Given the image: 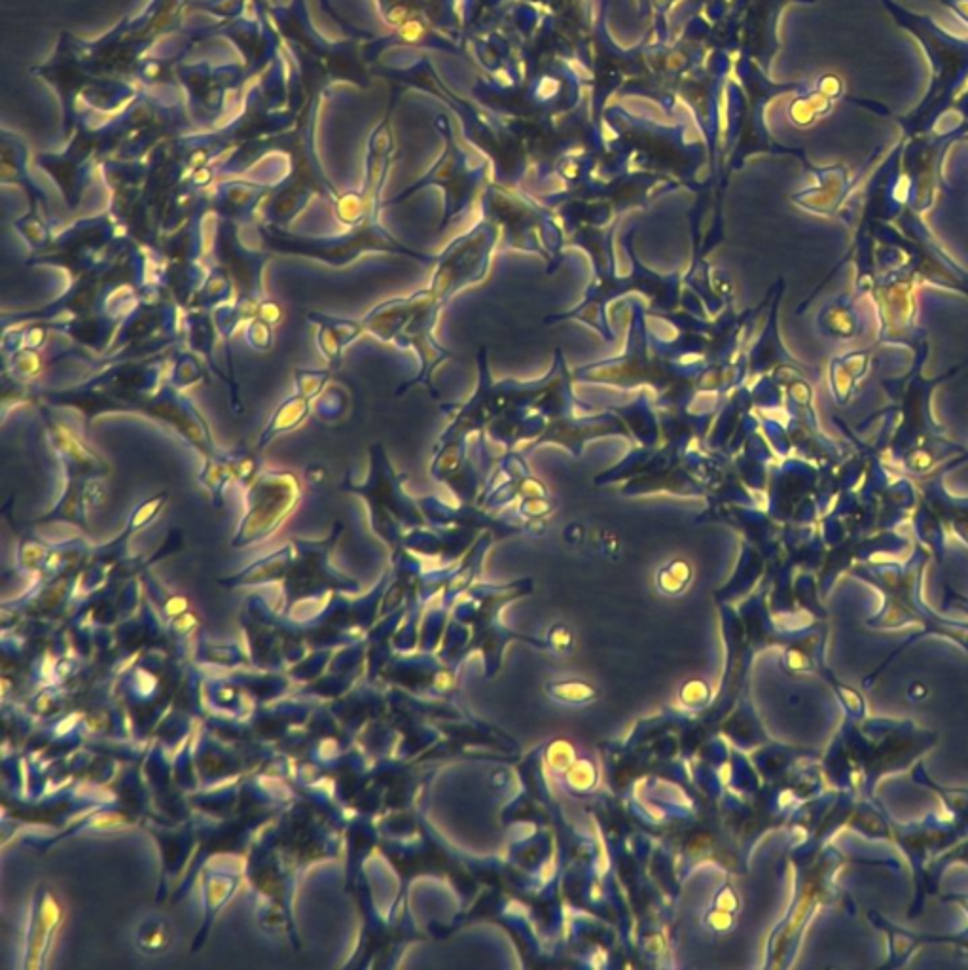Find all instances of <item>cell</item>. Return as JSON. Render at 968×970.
Masks as SVG:
<instances>
[{
	"label": "cell",
	"mask_w": 968,
	"mask_h": 970,
	"mask_svg": "<svg viewBox=\"0 0 968 970\" xmlns=\"http://www.w3.org/2000/svg\"><path fill=\"white\" fill-rule=\"evenodd\" d=\"M298 501V482L287 472H269L254 482L251 510L243 521V540H254L281 525Z\"/></svg>",
	"instance_id": "cell-1"
},
{
	"label": "cell",
	"mask_w": 968,
	"mask_h": 970,
	"mask_svg": "<svg viewBox=\"0 0 968 970\" xmlns=\"http://www.w3.org/2000/svg\"><path fill=\"white\" fill-rule=\"evenodd\" d=\"M307 412H309V396L298 395L290 398V400H285V404L277 410V414L271 419L268 429L264 432L262 442L277 436L279 432L294 429L300 421H304Z\"/></svg>",
	"instance_id": "cell-2"
},
{
	"label": "cell",
	"mask_w": 968,
	"mask_h": 970,
	"mask_svg": "<svg viewBox=\"0 0 968 970\" xmlns=\"http://www.w3.org/2000/svg\"><path fill=\"white\" fill-rule=\"evenodd\" d=\"M550 694L556 700L567 701V703H588L597 698L595 686L580 681H569V683H557L550 686Z\"/></svg>",
	"instance_id": "cell-3"
},
{
	"label": "cell",
	"mask_w": 968,
	"mask_h": 970,
	"mask_svg": "<svg viewBox=\"0 0 968 970\" xmlns=\"http://www.w3.org/2000/svg\"><path fill=\"white\" fill-rule=\"evenodd\" d=\"M688 580H690V565H686L684 561H675L660 573L658 584L665 593H681L686 588Z\"/></svg>",
	"instance_id": "cell-4"
},
{
	"label": "cell",
	"mask_w": 968,
	"mask_h": 970,
	"mask_svg": "<svg viewBox=\"0 0 968 970\" xmlns=\"http://www.w3.org/2000/svg\"><path fill=\"white\" fill-rule=\"evenodd\" d=\"M567 781L573 789H578V791H588L592 789L593 783H595V770H593L592 762H586V760H578L571 764L567 768Z\"/></svg>",
	"instance_id": "cell-5"
},
{
	"label": "cell",
	"mask_w": 968,
	"mask_h": 970,
	"mask_svg": "<svg viewBox=\"0 0 968 970\" xmlns=\"http://www.w3.org/2000/svg\"><path fill=\"white\" fill-rule=\"evenodd\" d=\"M709 686L703 683V681H688L681 688V700L688 705V707H701L703 703L709 701Z\"/></svg>",
	"instance_id": "cell-6"
},
{
	"label": "cell",
	"mask_w": 968,
	"mask_h": 970,
	"mask_svg": "<svg viewBox=\"0 0 968 970\" xmlns=\"http://www.w3.org/2000/svg\"><path fill=\"white\" fill-rule=\"evenodd\" d=\"M574 751L569 741H556L548 749V762L556 770H565L573 764Z\"/></svg>",
	"instance_id": "cell-7"
},
{
	"label": "cell",
	"mask_w": 968,
	"mask_h": 970,
	"mask_svg": "<svg viewBox=\"0 0 968 970\" xmlns=\"http://www.w3.org/2000/svg\"><path fill=\"white\" fill-rule=\"evenodd\" d=\"M362 213H364V205H362L359 196L347 194L338 201V215H340L341 222L355 224Z\"/></svg>",
	"instance_id": "cell-8"
},
{
	"label": "cell",
	"mask_w": 968,
	"mask_h": 970,
	"mask_svg": "<svg viewBox=\"0 0 968 970\" xmlns=\"http://www.w3.org/2000/svg\"><path fill=\"white\" fill-rule=\"evenodd\" d=\"M574 637L571 633V629L565 628V626H556L552 629L550 633V645L557 652H565L569 648L573 647Z\"/></svg>",
	"instance_id": "cell-9"
},
{
	"label": "cell",
	"mask_w": 968,
	"mask_h": 970,
	"mask_svg": "<svg viewBox=\"0 0 968 970\" xmlns=\"http://www.w3.org/2000/svg\"><path fill=\"white\" fill-rule=\"evenodd\" d=\"M707 923L711 929H715L718 933H724L728 931L732 925H734V917H732V912H724V910H718L715 908L709 916H707Z\"/></svg>",
	"instance_id": "cell-10"
},
{
	"label": "cell",
	"mask_w": 968,
	"mask_h": 970,
	"mask_svg": "<svg viewBox=\"0 0 968 970\" xmlns=\"http://www.w3.org/2000/svg\"><path fill=\"white\" fill-rule=\"evenodd\" d=\"M718 910H724V912H735L739 902H737V897H735L734 891L730 887L722 889V893L718 895L717 902H715Z\"/></svg>",
	"instance_id": "cell-11"
}]
</instances>
